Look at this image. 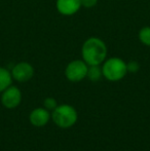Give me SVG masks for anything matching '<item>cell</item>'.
<instances>
[{"label": "cell", "mask_w": 150, "mask_h": 151, "mask_svg": "<svg viewBox=\"0 0 150 151\" xmlns=\"http://www.w3.org/2000/svg\"><path fill=\"white\" fill-rule=\"evenodd\" d=\"M108 48L104 41L99 37H90L81 46L82 60L88 66L101 65L107 59Z\"/></svg>", "instance_id": "obj_1"}, {"label": "cell", "mask_w": 150, "mask_h": 151, "mask_svg": "<svg viewBox=\"0 0 150 151\" xmlns=\"http://www.w3.org/2000/svg\"><path fill=\"white\" fill-rule=\"evenodd\" d=\"M102 73L109 81H119L128 74L126 63L117 57L108 58L103 62Z\"/></svg>", "instance_id": "obj_2"}, {"label": "cell", "mask_w": 150, "mask_h": 151, "mask_svg": "<svg viewBox=\"0 0 150 151\" xmlns=\"http://www.w3.org/2000/svg\"><path fill=\"white\" fill-rule=\"evenodd\" d=\"M22 101V93L20 88L14 86H9L6 90L2 91L1 103L7 109L17 108Z\"/></svg>", "instance_id": "obj_6"}, {"label": "cell", "mask_w": 150, "mask_h": 151, "mask_svg": "<svg viewBox=\"0 0 150 151\" xmlns=\"http://www.w3.org/2000/svg\"><path fill=\"white\" fill-rule=\"evenodd\" d=\"M138 38L142 44L146 46H150V27L145 26L141 28L138 33Z\"/></svg>", "instance_id": "obj_11"}, {"label": "cell", "mask_w": 150, "mask_h": 151, "mask_svg": "<svg viewBox=\"0 0 150 151\" xmlns=\"http://www.w3.org/2000/svg\"><path fill=\"white\" fill-rule=\"evenodd\" d=\"M88 65L83 60L71 61L65 69V76L71 82H79L86 78Z\"/></svg>", "instance_id": "obj_4"}, {"label": "cell", "mask_w": 150, "mask_h": 151, "mask_svg": "<svg viewBox=\"0 0 150 151\" xmlns=\"http://www.w3.org/2000/svg\"><path fill=\"white\" fill-rule=\"evenodd\" d=\"M12 76L9 70L4 67H0V93L11 86Z\"/></svg>", "instance_id": "obj_9"}, {"label": "cell", "mask_w": 150, "mask_h": 151, "mask_svg": "<svg viewBox=\"0 0 150 151\" xmlns=\"http://www.w3.org/2000/svg\"><path fill=\"white\" fill-rule=\"evenodd\" d=\"M77 111L73 106L68 104L58 105L52 111V118L54 122L61 129H68L77 121Z\"/></svg>", "instance_id": "obj_3"}, {"label": "cell", "mask_w": 150, "mask_h": 151, "mask_svg": "<svg viewBox=\"0 0 150 151\" xmlns=\"http://www.w3.org/2000/svg\"><path fill=\"white\" fill-rule=\"evenodd\" d=\"M34 67L28 62H20L12 67L11 76L12 79L18 82H27L34 76Z\"/></svg>", "instance_id": "obj_5"}, {"label": "cell", "mask_w": 150, "mask_h": 151, "mask_svg": "<svg viewBox=\"0 0 150 151\" xmlns=\"http://www.w3.org/2000/svg\"><path fill=\"white\" fill-rule=\"evenodd\" d=\"M43 105H44V108H45L46 110H48V111H54V110L57 108V106H58V103H57V101H56L55 98L48 97L44 100Z\"/></svg>", "instance_id": "obj_12"}, {"label": "cell", "mask_w": 150, "mask_h": 151, "mask_svg": "<svg viewBox=\"0 0 150 151\" xmlns=\"http://www.w3.org/2000/svg\"><path fill=\"white\" fill-rule=\"evenodd\" d=\"M126 69H128V72L137 73L140 69V64L137 61H130L128 63H126Z\"/></svg>", "instance_id": "obj_13"}, {"label": "cell", "mask_w": 150, "mask_h": 151, "mask_svg": "<svg viewBox=\"0 0 150 151\" xmlns=\"http://www.w3.org/2000/svg\"><path fill=\"white\" fill-rule=\"evenodd\" d=\"M81 6L84 8H93L98 4V0H80Z\"/></svg>", "instance_id": "obj_14"}, {"label": "cell", "mask_w": 150, "mask_h": 151, "mask_svg": "<svg viewBox=\"0 0 150 151\" xmlns=\"http://www.w3.org/2000/svg\"><path fill=\"white\" fill-rule=\"evenodd\" d=\"M103 76L102 73V67L100 65H92L88 66V74H86V78L90 80V81H98L101 79V77Z\"/></svg>", "instance_id": "obj_10"}, {"label": "cell", "mask_w": 150, "mask_h": 151, "mask_svg": "<svg viewBox=\"0 0 150 151\" xmlns=\"http://www.w3.org/2000/svg\"><path fill=\"white\" fill-rule=\"evenodd\" d=\"M50 111L46 110L45 108H36V109L32 110L30 116H29V120H30L31 124L37 127H44L50 121Z\"/></svg>", "instance_id": "obj_8"}, {"label": "cell", "mask_w": 150, "mask_h": 151, "mask_svg": "<svg viewBox=\"0 0 150 151\" xmlns=\"http://www.w3.org/2000/svg\"><path fill=\"white\" fill-rule=\"evenodd\" d=\"M81 7L80 0H56V8L62 16H73L77 14Z\"/></svg>", "instance_id": "obj_7"}]
</instances>
